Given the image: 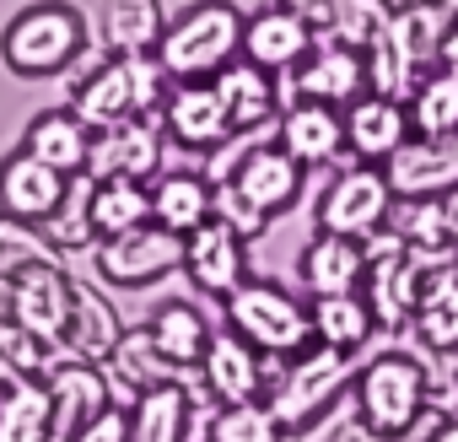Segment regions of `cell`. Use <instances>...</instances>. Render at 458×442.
Returning a JSON list of instances; mask_svg holds the SVG:
<instances>
[{"label":"cell","mask_w":458,"mask_h":442,"mask_svg":"<svg viewBox=\"0 0 458 442\" xmlns=\"http://www.w3.org/2000/svg\"><path fill=\"white\" fill-rule=\"evenodd\" d=\"M243 28L249 17L233 0H194L167 22L157 65L167 71V81H216L233 60H243Z\"/></svg>","instance_id":"obj_1"},{"label":"cell","mask_w":458,"mask_h":442,"mask_svg":"<svg viewBox=\"0 0 458 442\" xmlns=\"http://www.w3.org/2000/svg\"><path fill=\"white\" fill-rule=\"evenodd\" d=\"M87 55V22L71 0H33L0 28V60L22 81H49Z\"/></svg>","instance_id":"obj_2"},{"label":"cell","mask_w":458,"mask_h":442,"mask_svg":"<svg viewBox=\"0 0 458 442\" xmlns=\"http://www.w3.org/2000/svg\"><path fill=\"white\" fill-rule=\"evenodd\" d=\"M226 329L243 335L270 361H297V356H308L318 345L308 302H297L276 281H243L233 297H226Z\"/></svg>","instance_id":"obj_3"},{"label":"cell","mask_w":458,"mask_h":442,"mask_svg":"<svg viewBox=\"0 0 458 442\" xmlns=\"http://www.w3.org/2000/svg\"><path fill=\"white\" fill-rule=\"evenodd\" d=\"M351 394H356L361 426L377 431V437H388V442H399V437L426 415L431 378H426L420 356H410V351H377L372 361H361Z\"/></svg>","instance_id":"obj_4"},{"label":"cell","mask_w":458,"mask_h":442,"mask_svg":"<svg viewBox=\"0 0 458 442\" xmlns=\"http://www.w3.org/2000/svg\"><path fill=\"white\" fill-rule=\"evenodd\" d=\"M167 71L157 65V55H135V60H108V65H98L81 87H76V98H71V108L103 135V130H119V124H130V119H151V108L167 98Z\"/></svg>","instance_id":"obj_5"},{"label":"cell","mask_w":458,"mask_h":442,"mask_svg":"<svg viewBox=\"0 0 458 442\" xmlns=\"http://www.w3.org/2000/svg\"><path fill=\"white\" fill-rule=\"evenodd\" d=\"M442 28H447V17H442L437 6L399 12V17H394V28L367 49V92H383V98L410 103V92L431 76L426 65H437Z\"/></svg>","instance_id":"obj_6"},{"label":"cell","mask_w":458,"mask_h":442,"mask_svg":"<svg viewBox=\"0 0 458 442\" xmlns=\"http://www.w3.org/2000/svg\"><path fill=\"white\" fill-rule=\"evenodd\" d=\"M356 372H361V351L313 345L308 356H297L292 372H286V378L276 383V394H270V410H276V421L286 426V437L313 431V426L335 410V399L356 383Z\"/></svg>","instance_id":"obj_7"},{"label":"cell","mask_w":458,"mask_h":442,"mask_svg":"<svg viewBox=\"0 0 458 442\" xmlns=\"http://www.w3.org/2000/svg\"><path fill=\"white\" fill-rule=\"evenodd\" d=\"M394 189L388 173L372 162H356L345 173H335V183L318 194V233H340L356 243H372L388 233V216H394Z\"/></svg>","instance_id":"obj_8"},{"label":"cell","mask_w":458,"mask_h":442,"mask_svg":"<svg viewBox=\"0 0 458 442\" xmlns=\"http://www.w3.org/2000/svg\"><path fill=\"white\" fill-rule=\"evenodd\" d=\"M92 259H98V276L108 286H151V281L183 270V233L162 227V221H146V227L98 238Z\"/></svg>","instance_id":"obj_9"},{"label":"cell","mask_w":458,"mask_h":442,"mask_svg":"<svg viewBox=\"0 0 458 442\" xmlns=\"http://www.w3.org/2000/svg\"><path fill=\"white\" fill-rule=\"evenodd\" d=\"M420 286H426L420 254H415L399 233H383V238L367 243V281H361V297L372 302L377 329H404V324L415 319Z\"/></svg>","instance_id":"obj_10"},{"label":"cell","mask_w":458,"mask_h":442,"mask_svg":"<svg viewBox=\"0 0 458 442\" xmlns=\"http://www.w3.org/2000/svg\"><path fill=\"white\" fill-rule=\"evenodd\" d=\"M76 302H81V281L65 276V265H44V270H28L12 281V319L38 335L49 351H65L71 345V324H76Z\"/></svg>","instance_id":"obj_11"},{"label":"cell","mask_w":458,"mask_h":442,"mask_svg":"<svg viewBox=\"0 0 458 442\" xmlns=\"http://www.w3.org/2000/svg\"><path fill=\"white\" fill-rule=\"evenodd\" d=\"M221 189L238 194L249 210H259V216L270 221L276 210L297 205V194H302V162H297L281 140H265V146H249L233 167H226Z\"/></svg>","instance_id":"obj_12"},{"label":"cell","mask_w":458,"mask_h":442,"mask_svg":"<svg viewBox=\"0 0 458 442\" xmlns=\"http://www.w3.org/2000/svg\"><path fill=\"white\" fill-rule=\"evenodd\" d=\"M183 270L205 297H233L249 281V238L233 227V221H199L194 233H183Z\"/></svg>","instance_id":"obj_13"},{"label":"cell","mask_w":458,"mask_h":442,"mask_svg":"<svg viewBox=\"0 0 458 442\" xmlns=\"http://www.w3.org/2000/svg\"><path fill=\"white\" fill-rule=\"evenodd\" d=\"M388 189L394 200H447L458 189V135L453 140H426V135H410L388 162Z\"/></svg>","instance_id":"obj_14"},{"label":"cell","mask_w":458,"mask_h":442,"mask_svg":"<svg viewBox=\"0 0 458 442\" xmlns=\"http://www.w3.org/2000/svg\"><path fill=\"white\" fill-rule=\"evenodd\" d=\"M71 194V178L55 173L49 162H38L33 151H12L6 162H0V216H17V221H38V227H49V221L60 216Z\"/></svg>","instance_id":"obj_15"},{"label":"cell","mask_w":458,"mask_h":442,"mask_svg":"<svg viewBox=\"0 0 458 442\" xmlns=\"http://www.w3.org/2000/svg\"><path fill=\"white\" fill-rule=\"evenodd\" d=\"M199 383H205L221 404L265 399V388H270V356L254 351L243 335L221 329V335H210V345H205V356H199Z\"/></svg>","instance_id":"obj_16"},{"label":"cell","mask_w":458,"mask_h":442,"mask_svg":"<svg viewBox=\"0 0 458 442\" xmlns=\"http://www.w3.org/2000/svg\"><path fill=\"white\" fill-rule=\"evenodd\" d=\"M162 130L189 151H210L221 140H233V119H226L216 81H173L162 98Z\"/></svg>","instance_id":"obj_17"},{"label":"cell","mask_w":458,"mask_h":442,"mask_svg":"<svg viewBox=\"0 0 458 442\" xmlns=\"http://www.w3.org/2000/svg\"><path fill=\"white\" fill-rule=\"evenodd\" d=\"M49 399H55V442H71L87 421H98L114 404V383L98 361H55V372L44 378Z\"/></svg>","instance_id":"obj_18"},{"label":"cell","mask_w":458,"mask_h":442,"mask_svg":"<svg viewBox=\"0 0 458 442\" xmlns=\"http://www.w3.org/2000/svg\"><path fill=\"white\" fill-rule=\"evenodd\" d=\"M410 135H415V124H410V108H404L399 98L361 92V98L345 108V151H356V162L383 167Z\"/></svg>","instance_id":"obj_19"},{"label":"cell","mask_w":458,"mask_h":442,"mask_svg":"<svg viewBox=\"0 0 458 442\" xmlns=\"http://www.w3.org/2000/svg\"><path fill=\"white\" fill-rule=\"evenodd\" d=\"M313 44H318V33H313L297 12H286V6H265V12H254L249 28H243V60H254V65L270 71V76L297 71V65L313 55Z\"/></svg>","instance_id":"obj_20"},{"label":"cell","mask_w":458,"mask_h":442,"mask_svg":"<svg viewBox=\"0 0 458 442\" xmlns=\"http://www.w3.org/2000/svg\"><path fill=\"white\" fill-rule=\"evenodd\" d=\"M92 140H98V130H92L76 108H44V114L22 130V151H33L38 162H49V167L65 173V178H87Z\"/></svg>","instance_id":"obj_21"},{"label":"cell","mask_w":458,"mask_h":442,"mask_svg":"<svg viewBox=\"0 0 458 442\" xmlns=\"http://www.w3.org/2000/svg\"><path fill=\"white\" fill-rule=\"evenodd\" d=\"M297 92L313 98V103H329V108H351L361 92H367V55L335 44V38H318L313 55L297 65Z\"/></svg>","instance_id":"obj_22"},{"label":"cell","mask_w":458,"mask_h":442,"mask_svg":"<svg viewBox=\"0 0 458 442\" xmlns=\"http://www.w3.org/2000/svg\"><path fill=\"white\" fill-rule=\"evenodd\" d=\"M281 146L302 162V167H324L345 151V114L313 98H297L281 114Z\"/></svg>","instance_id":"obj_23"},{"label":"cell","mask_w":458,"mask_h":442,"mask_svg":"<svg viewBox=\"0 0 458 442\" xmlns=\"http://www.w3.org/2000/svg\"><path fill=\"white\" fill-rule=\"evenodd\" d=\"M302 286L313 297H345V292H361L367 281V243L356 238H340V233H318L308 249H302Z\"/></svg>","instance_id":"obj_24"},{"label":"cell","mask_w":458,"mask_h":442,"mask_svg":"<svg viewBox=\"0 0 458 442\" xmlns=\"http://www.w3.org/2000/svg\"><path fill=\"white\" fill-rule=\"evenodd\" d=\"M162 162V140L151 119H130L119 130H103L92 140V162L87 178H151Z\"/></svg>","instance_id":"obj_25"},{"label":"cell","mask_w":458,"mask_h":442,"mask_svg":"<svg viewBox=\"0 0 458 442\" xmlns=\"http://www.w3.org/2000/svg\"><path fill=\"white\" fill-rule=\"evenodd\" d=\"M216 92H221V103H226L233 135H254V130H265V124L281 114L276 76H270V71H259L254 60H233V65L216 76Z\"/></svg>","instance_id":"obj_26"},{"label":"cell","mask_w":458,"mask_h":442,"mask_svg":"<svg viewBox=\"0 0 458 442\" xmlns=\"http://www.w3.org/2000/svg\"><path fill=\"white\" fill-rule=\"evenodd\" d=\"M210 216H216V183H210V173L178 167V173H162L151 183V221H162V227L194 233L199 221H210Z\"/></svg>","instance_id":"obj_27"},{"label":"cell","mask_w":458,"mask_h":442,"mask_svg":"<svg viewBox=\"0 0 458 442\" xmlns=\"http://www.w3.org/2000/svg\"><path fill=\"white\" fill-rule=\"evenodd\" d=\"M162 33H167L162 0H103V44H108L119 60L157 55Z\"/></svg>","instance_id":"obj_28"},{"label":"cell","mask_w":458,"mask_h":442,"mask_svg":"<svg viewBox=\"0 0 458 442\" xmlns=\"http://www.w3.org/2000/svg\"><path fill=\"white\" fill-rule=\"evenodd\" d=\"M415 335L420 345L453 356L458 351V270L453 265H437L426 270V286H420V302H415Z\"/></svg>","instance_id":"obj_29"},{"label":"cell","mask_w":458,"mask_h":442,"mask_svg":"<svg viewBox=\"0 0 458 442\" xmlns=\"http://www.w3.org/2000/svg\"><path fill=\"white\" fill-rule=\"evenodd\" d=\"M313 313V340L329 345V351H361L377 329V313L361 292H345V297H313L308 302Z\"/></svg>","instance_id":"obj_30"},{"label":"cell","mask_w":458,"mask_h":442,"mask_svg":"<svg viewBox=\"0 0 458 442\" xmlns=\"http://www.w3.org/2000/svg\"><path fill=\"white\" fill-rule=\"evenodd\" d=\"M146 335H151V345H157L173 367H199V356H205V345H210V319H205V308H194V302H162V308L151 313Z\"/></svg>","instance_id":"obj_31"},{"label":"cell","mask_w":458,"mask_h":442,"mask_svg":"<svg viewBox=\"0 0 458 442\" xmlns=\"http://www.w3.org/2000/svg\"><path fill=\"white\" fill-rule=\"evenodd\" d=\"M130 442H189V388L157 383L130 404Z\"/></svg>","instance_id":"obj_32"},{"label":"cell","mask_w":458,"mask_h":442,"mask_svg":"<svg viewBox=\"0 0 458 442\" xmlns=\"http://www.w3.org/2000/svg\"><path fill=\"white\" fill-rule=\"evenodd\" d=\"M151 221V183L146 178H92V227L98 238L130 233Z\"/></svg>","instance_id":"obj_33"},{"label":"cell","mask_w":458,"mask_h":442,"mask_svg":"<svg viewBox=\"0 0 458 442\" xmlns=\"http://www.w3.org/2000/svg\"><path fill=\"white\" fill-rule=\"evenodd\" d=\"M103 372H108L114 388H124V394H146V388H157V383H173L178 367L151 345L146 329H130V335L119 340V351L103 361Z\"/></svg>","instance_id":"obj_34"},{"label":"cell","mask_w":458,"mask_h":442,"mask_svg":"<svg viewBox=\"0 0 458 442\" xmlns=\"http://www.w3.org/2000/svg\"><path fill=\"white\" fill-rule=\"evenodd\" d=\"M0 442H55L49 383H22L0 394Z\"/></svg>","instance_id":"obj_35"},{"label":"cell","mask_w":458,"mask_h":442,"mask_svg":"<svg viewBox=\"0 0 458 442\" xmlns=\"http://www.w3.org/2000/svg\"><path fill=\"white\" fill-rule=\"evenodd\" d=\"M60 265V243L49 238V227L38 221H17V216H0V281H17L28 270Z\"/></svg>","instance_id":"obj_36"},{"label":"cell","mask_w":458,"mask_h":442,"mask_svg":"<svg viewBox=\"0 0 458 442\" xmlns=\"http://www.w3.org/2000/svg\"><path fill=\"white\" fill-rule=\"evenodd\" d=\"M49 372H55V351L6 313L0 319V394L22 388V383H44Z\"/></svg>","instance_id":"obj_37"},{"label":"cell","mask_w":458,"mask_h":442,"mask_svg":"<svg viewBox=\"0 0 458 442\" xmlns=\"http://www.w3.org/2000/svg\"><path fill=\"white\" fill-rule=\"evenodd\" d=\"M119 340H124V329H119V319H114V308L92 292V286H81V302H76V324H71V356L76 361H108L114 351H119Z\"/></svg>","instance_id":"obj_38"},{"label":"cell","mask_w":458,"mask_h":442,"mask_svg":"<svg viewBox=\"0 0 458 442\" xmlns=\"http://www.w3.org/2000/svg\"><path fill=\"white\" fill-rule=\"evenodd\" d=\"M404 108H410L415 135H426V140H453V135H458V76L431 71V76L410 92Z\"/></svg>","instance_id":"obj_39"},{"label":"cell","mask_w":458,"mask_h":442,"mask_svg":"<svg viewBox=\"0 0 458 442\" xmlns=\"http://www.w3.org/2000/svg\"><path fill=\"white\" fill-rule=\"evenodd\" d=\"M286 426L276 421L270 399H243V404H221L210 415V442H281Z\"/></svg>","instance_id":"obj_40"},{"label":"cell","mask_w":458,"mask_h":442,"mask_svg":"<svg viewBox=\"0 0 458 442\" xmlns=\"http://www.w3.org/2000/svg\"><path fill=\"white\" fill-rule=\"evenodd\" d=\"M394 17H399L394 0H345L340 17H335V28H329L324 38H335V44H345V49L367 55V49L394 28Z\"/></svg>","instance_id":"obj_41"},{"label":"cell","mask_w":458,"mask_h":442,"mask_svg":"<svg viewBox=\"0 0 458 442\" xmlns=\"http://www.w3.org/2000/svg\"><path fill=\"white\" fill-rule=\"evenodd\" d=\"M49 238L60 243V254L98 243V227H92V178H71V194H65L60 216L49 221Z\"/></svg>","instance_id":"obj_42"},{"label":"cell","mask_w":458,"mask_h":442,"mask_svg":"<svg viewBox=\"0 0 458 442\" xmlns=\"http://www.w3.org/2000/svg\"><path fill=\"white\" fill-rule=\"evenodd\" d=\"M71 442H130V410H119V404H108L98 421H87Z\"/></svg>","instance_id":"obj_43"},{"label":"cell","mask_w":458,"mask_h":442,"mask_svg":"<svg viewBox=\"0 0 458 442\" xmlns=\"http://www.w3.org/2000/svg\"><path fill=\"white\" fill-rule=\"evenodd\" d=\"M276 6H286V12H297L313 33H329L335 28V17H340V6L345 0H276Z\"/></svg>","instance_id":"obj_44"},{"label":"cell","mask_w":458,"mask_h":442,"mask_svg":"<svg viewBox=\"0 0 458 442\" xmlns=\"http://www.w3.org/2000/svg\"><path fill=\"white\" fill-rule=\"evenodd\" d=\"M437 71L458 76V22H447V28H442V44H437Z\"/></svg>","instance_id":"obj_45"},{"label":"cell","mask_w":458,"mask_h":442,"mask_svg":"<svg viewBox=\"0 0 458 442\" xmlns=\"http://www.w3.org/2000/svg\"><path fill=\"white\" fill-rule=\"evenodd\" d=\"M324 442H388V437H377V431H367V426L356 421V426H345V431H335V437H324Z\"/></svg>","instance_id":"obj_46"},{"label":"cell","mask_w":458,"mask_h":442,"mask_svg":"<svg viewBox=\"0 0 458 442\" xmlns=\"http://www.w3.org/2000/svg\"><path fill=\"white\" fill-rule=\"evenodd\" d=\"M426 442H458V410H453L447 421H437V431H431Z\"/></svg>","instance_id":"obj_47"},{"label":"cell","mask_w":458,"mask_h":442,"mask_svg":"<svg viewBox=\"0 0 458 442\" xmlns=\"http://www.w3.org/2000/svg\"><path fill=\"white\" fill-rule=\"evenodd\" d=\"M426 6H437V12H442L447 22H458V0H426Z\"/></svg>","instance_id":"obj_48"}]
</instances>
